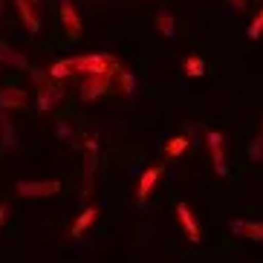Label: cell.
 I'll list each match as a JSON object with an SVG mask.
<instances>
[{
	"mask_svg": "<svg viewBox=\"0 0 263 263\" xmlns=\"http://www.w3.org/2000/svg\"><path fill=\"white\" fill-rule=\"evenodd\" d=\"M15 188L26 200H44V197H55L61 191V182L58 179H21Z\"/></svg>",
	"mask_w": 263,
	"mask_h": 263,
	"instance_id": "obj_1",
	"label": "cell"
},
{
	"mask_svg": "<svg viewBox=\"0 0 263 263\" xmlns=\"http://www.w3.org/2000/svg\"><path fill=\"white\" fill-rule=\"evenodd\" d=\"M113 76H116V70H110V72H90V76L84 78V84H81V99H84V101L101 99V96L110 90Z\"/></svg>",
	"mask_w": 263,
	"mask_h": 263,
	"instance_id": "obj_2",
	"label": "cell"
},
{
	"mask_svg": "<svg viewBox=\"0 0 263 263\" xmlns=\"http://www.w3.org/2000/svg\"><path fill=\"white\" fill-rule=\"evenodd\" d=\"M72 64H76V70L84 72V76H90V72H110V70H116V58L101 55V52H90V55H81V58H72Z\"/></svg>",
	"mask_w": 263,
	"mask_h": 263,
	"instance_id": "obj_3",
	"label": "cell"
},
{
	"mask_svg": "<svg viewBox=\"0 0 263 263\" xmlns=\"http://www.w3.org/2000/svg\"><path fill=\"white\" fill-rule=\"evenodd\" d=\"M205 142H209V151H211L214 174H217V177H226V174H229V165H226V139H223V133H220V130H209Z\"/></svg>",
	"mask_w": 263,
	"mask_h": 263,
	"instance_id": "obj_4",
	"label": "cell"
},
{
	"mask_svg": "<svg viewBox=\"0 0 263 263\" xmlns=\"http://www.w3.org/2000/svg\"><path fill=\"white\" fill-rule=\"evenodd\" d=\"M177 217H179V226H182V232H185V237L191 240L194 246L202 240V232H200V223H197V217H194V211L188 209V202H177Z\"/></svg>",
	"mask_w": 263,
	"mask_h": 263,
	"instance_id": "obj_5",
	"label": "cell"
},
{
	"mask_svg": "<svg viewBox=\"0 0 263 263\" xmlns=\"http://www.w3.org/2000/svg\"><path fill=\"white\" fill-rule=\"evenodd\" d=\"M229 232L237 234V237L263 243V223H255V220H232V223H229Z\"/></svg>",
	"mask_w": 263,
	"mask_h": 263,
	"instance_id": "obj_6",
	"label": "cell"
},
{
	"mask_svg": "<svg viewBox=\"0 0 263 263\" xmlns=\"http://www.w3.org/2000/svg\"><path fill=\"white\" fill-rule=\"evenodd\" d=\"M96 156H99V136H87L84 142V182L90 185L93 182V174H96Z\"/></svg>",
	"mask_w": 263,
	"mask_h": 263,
	"instance_id": "obj_7",
	"label": "cell"
},
{
	"mask_svg": "<svg viewBox=\"0 0 263 263\" xmlns=\"http://www.w3.org/2000/svg\"><path fill=\"white\" fill-rule=\"evenodd\" d=\"M61 21H64V29H67V35H70L72 41H78L81 38V21H78V15H76V9H72V3L70 0H61Z\"/></svg>",
	"mask_w": 263,
	"mask_h": 263,
	"instance_id": "obj_8",
	"label": "cell"
},
{
	"mask_svg": "<svg viewBox=\"0 0 263 263\" xmlns=\"http://www.w3.org/2000/svg\"><path fill=\"white\" fill-rule=\"evenodd\" d=\"M17 6V15H21V21L26 24V29L35 35V32H41V17L38 12H35V0H15Z\"/></svg>",
	"mask_w": 263,
	"mask_h": 263,
	"instance_id": "obj_9",
	"label": "cell"
},
{
	"mask_svg": "<svg viewBox=\"0 0 263 263\" xmlns=\"http://www.w3.org/2000/svg\"><path fill=\"white\" fill-rule=\"evenodd\" d=\"M17 107H26V93L24 90H17V87L0 90V110H17Z\"/></svg>",
	"mask_w": 263,
	"mask_h": 263,
	"instance_id": "obj_10",
	"label": "cell"
},
{
	"mask_svg": "<svg viewBox=\"0 0 263 263\" xmlns=\"http://www.w3.org/2000/svg\"><path fill=\"white\" fill-rule=\"evenodd\" d=\"M159 174H162L159 168H147L145 174H142L139 188H136V202H145L147 197H151V191H154V185H156V179H159Z\"/></svg>",
	"mask_w": 263,
	"mask_h": 263,
	"instance_id": "obj_11",
	"label": "cell"
},
{
	"mask_svg": "<svg viewBox=\"0 0 263 263\" xmlns=\"http://www.w3.org/2000/svg\"><path fill=\"white\" fill-rule=\"evenodd\" d=\"M96 217H99V211H96V209H84L81 214L76 217V223H72V232L70 234H72V237H81V234H84L87 229L96 223Z\"/></svg>",
	"mask_w": 263,
	"mask_h": 263,
	"instance_id": "obj_12",
	"label": "cell"
},
{
	"mask_svg": "<svg viewBox=\"0 0 263 263\" xmlns=\"http://www.w3.org/2000/svg\"><path fill=\"white\" fill-rule=\"evenodd\" d=\"M61 99V87H44L38 93V110H52Z\"/></svg>",
	"mask_w": 263,
	"mask_h": 263,
	"instance_id": "obj_13",
	"label": "cell"
},
{
	"mask_svg": "<svg viewBox=\"0 0 263 263\" xmlns=\"http://www.w3.org/2000/svg\"><path fill=\"white\" fill-rule=\"evenodd\" d=\"M0 61L9 64V67H17V70H26V67H29L26 55H21V52H15V49L3 47V44H0Z\"/></svg>",
	"mask_w": 263,
	"mask_h": 263,
	"instance_id": "obj_14",
	"label": "cell"
},
{
	"mask_svg": "<svg viewBox=\"0 0 263 263\" xmlns=\"http://www.w3.org/2000/svg\"><path fill=\"white\" fill-rule=\"evenodd\" d=\"M182 70H185L188 78H202L205 76V61H202L200 55H188L185 61H182Z\"/></svg>",
	"mask_w": 263,
	"mask_h": 263,
	"instance_id": "obj_15",
	"label": "cell"
},
{
	"mask_svg": "<svg viewBox=\"0 0 263 263\" xmlns=\"http://www.w3.org/2000/svg\"><path fill=\"white\" fill-rule=\"evenodd\" d=\"M72 72H76V64H72V58H64V61H55L52 67H49V76H52L55 81H64V78H70Z\"/></svg>",
	"mask_w": 263,
	"mask_h": 263,
	"instance_id": "obj_16",
	"label": "cell"
},
{
	"mask_svg": "<svg viewBox=\"0 0 263 263\" xmlns=\"http://www.w3.org/2000/svg\"><path fill=\"white\" fill-rule=\"evenodd\" d=\"M154 24H156V29H159V35H165V38H174V35H177V29H174V17H171V12H159Z\"/></svg>",
	"mask_w": 263,
	"mask_h": 263,
	"instance_id": "obj_17",
	"label": "cell"
},
{
	"mask_svg": "<svg viewBox=\"0 0 263 263\" xmlns=\"http://www.w3.org/2000/svg\"><path fill=\"white\" fill-rule=\"evenodd\" d=\"M185 151H188V136H174L171 142H165V154L174 156V159H177V156H182Z\"/></svg>",
	"mask_w": 263,
	"mask_h": 263,
	"instance_id": "obj_18",
	"label": "cell"
},
{
	"mask_svg": "<svg viewBox=\"0 0 263 263\" xmlns=\"http://www.w3.org/2000/svg\"><path fill=\"white\" fill-rule=\"evenodd\" d=\"M116 76H119V81H122V93L130 96L133 93V76H130V70H124L122 64L116 61Z\"/></svg>",
	"mask_w": 263,
	"mask_h": 263,
	"instance_id": "obj_19",
	"label": "cell"
},
{
	"mask_svg": "<svg viewBox=\"0 0 263 263\" xmlns=\"http://www.w3.org/2000/svg\"><path fill=\"white\" fill-rule=\"evenodd\" d=\"M249 159H252V162H260L263 159V127L255 139H252V145H249Z\"/></svg>",
	"mask_w": 263,
	"mask_h": 263,
	"instance_id": "obj_20",
	"label": "cell"
},
{
	"mask_svg": "<svg viewBox=\"0 0 263 263\" xmlns=\"http://www.w3.org/2000/svg\"><path fill=\"white\" fill-rule=\"evenodd\" d=\"M263 35V6H260V12L255 15V21H252V26H249V38L252 41H257Z\"/></svg>",
	"mask_w": 263,
	"mask_h": 263,
	"instance_id": "obj_21",
	"label": "cell"
},
{
	"mask_svg": "<svg viewBox=\"0 0 263 263\" xmlns=\"http://www.w3.org/2000/svg\"><path fill=\"white\" fill-rule=\"evenodd\" d=\"M3 133H6V147H12V124L3 119Z\"/></svg>",
	"mask_w": 263,
	"mask_h": 263,
	"instance_id": "obj_22",
	"label": "cell"
},
{
	"mask_svg": "<svg viewBox=\"0 0 263 263\" xmlns=\"http://www.w3.org/2000/svg\"><path fill=\"white\" fill-rule=\"evenodd\" d=\"M6 220H9V205L3 202V205H0V226L6 223Z\"/></svg>",
	"mask_w": 263,
	"mask_h": 263,
	"instance_id": "obj_23",
	"label": "cell"
},
{
	"mask_svg": "<svg viewBox=\"0 0 263 263\" xmlns=\"http://www.w3.org/2000/svg\"><path fill=\"white\" fill-rule=\"evenodd\" d=\"M58 136H70V127H67V124H58Z\"/></svg>",
	"mask_w": 263,
	"mask_h": 263,
	"instance_id": "obj_24",
	"label": "cell"
},
{
	"mask_svg": "<svg viewBox=\"0 0 263 263\" xmlns=\"http://www.w3.org/2000/svg\"><path fill=\"white\" fill-rule=\"evenodd\" d=\"M232 6H234V9H240V12H243V9H246V0H232Z\"/></svg>",
	"mask_w": 263,
	"mask_h": 263,
	"instance_id": "obj_25",
	"label": "cell"
},
{
	"mask_svg": "<svg viewBox=\"0 0 263 263\" xmlns=\"http://www.w3.org/2000/svg\"><path fill=\"white\" fill-rule=\"evenodd\" d=\"M0 9H3V3H0Z\"/></svg>",
	"mask_w": 263,
	"mask_h": 263,
	"instance_id": "obj_26",
	"label": "cell"
},
{
	"mask_svg": "<svg viewBox=\"0 0 263 263\" xmlns=\"http://www.w3.org/2000/svg\"><path fill=\"white\" fill-rule=\"evenodd\" d=\"M35 3H38V0H35Z\"/></svg>",
	"mask_w": 263,
	"mask_h": 263,
	"instance_id": "obj_27",
	"label": "cell"
}]
</instances>
